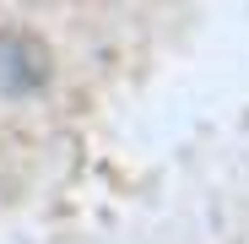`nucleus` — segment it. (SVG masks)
<instances>
[{"label":"nucleus","instance_id":"1","mask_svg":"<svg viewBox=\"0 0 249 244\" xmlns=\"http://www.w3.org/2000/svg\"><path fill=\"white\" fill-rule=\"evenodd\" d=\"M49 81V55L33 33H0V93L33 98Z\"/></svg>","mask_w":249,"mask_h":244}]
</instances>
